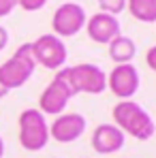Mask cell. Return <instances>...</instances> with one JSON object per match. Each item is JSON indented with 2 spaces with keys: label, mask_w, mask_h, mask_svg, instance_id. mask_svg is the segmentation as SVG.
<instances>
[{
  "label": "cell",
  "mask_w": 156,
  "mask_h": 158,
  "mask_svg": "<svg viewBox=\"0 0 156 158\" xmlns=\"http://www.w3.org/2000/svg\"><path fill=\"white\" fill-rule=\"evenodd\" d=\"M111 115H113V124L124 135H130L139 141H148L154 137L156 124L152 115L135 101H120L113 107Z\"/></svg>",
  "instance_id": "cell-1"
},
{
  "label": "cell",
  "mask_w": 156,
  "mask_h": 158,
  "mask_svg": "<svg viewBox=\"0 0 156 158\" xmlns=\"http://www.w3.org/2000/svg\"><path fill=\"white\" fill-rule=\"evenodd\" d=\"M58 75L66 81V85L77 96L81 92L86 94H101L107 88V75L96 64H75V66H62Z\"/></svg>",
  "instance_id": "cell-2"
},
{
  "label": "cell",
  "mask_w": 156,
  "mask_h": 158,
  "mask_svg": "<svg viewBox=\"0 0 156 158\" xmlns=\"http://www.w3.org/2000/svg\"><path fill=\"white\" fill-rule=\"evenodd\" d=\"M34 66H36V62L32 56V47H30V43H24L22 47L15 49V53L4 64H0V83L9 92L15 88H22L32 77Z\"/></svg>",
  "instance_id": "cell-3"
},
{
  "label": "cell",
  "mask_w": 156,
  "mask_h": 158,
  "mask_svg": "<svg viewBox=\"0 0 156 158\" xmlns=\"http://www.w3.org/2000/svg\"><path fill=\"white\" fill-rule=\"evenodd\" d=\"M49 141V124L39 109H26L19 113V143L28 152H39Z\"/></svg>",
  "instance_id": "cell-4"
},
{
  "label": "cell",
  "mask_w": 156,
  "mask_h": 158,
  "mask_svg": "<svg viewBox=\"0 0 156 158\" xmlns=\"http://www.w3.org/2000/svg\"><path fill=\"white\" fill-rule=\"evenodd\" d=\"M34 62L49 69V71H60L66 64V45L62 43L60 36L56 34H41L36 41L30 43Z\"/></svg>",
  "instance_id": "cell-5"
},
{
  "label": "cell",
  "mask_w": 156,
  "mask_h": 158,
  "mask_svg": "<svg viewBox=\"0 0 156 158\" xmlns=\"http://www.w3.org/2000/svg\"><path fill=\"white\" fill-rule=\"evenodd\" d=\"M88 22L86 17V11L83 6L77 4V2H64L56 9L52 17V28H53V34L56 36H75L79 30H83Z\"/></svg>",
  "instance_id": "cell-6"
},
{
  "label": "cell",
  "mask_w": 156,
  "mask_h": 158,
  "mask_svg": "<svg viewBox=\"0 0 156 158\" xmlns=\"http://www.w3.org/2000/svg\"><path fill=\"white\" fill-rule=\"evenodd\" d=\"M73 96L75 94L71 92L66 81L56 73V77L49 81V85L43 90V94L39 98V111L43 115H60V113H64V109Z\"/></svg>",
  "instance_id": "cell-7"
},
{
  "label": "cell",
  "mask_w": 156,
  "mask_h": 158,
  "mask_svg": "<svg viewBox=\"0 0 156 158\" xmlns=\"http://www.w3.org/2000/svg\"><path fill=\"white\" fill-rule=\"evenodd\" d=\"M139 71L133 64H116L107 77V88L120 101H130L139 90Z\"/></svg>",
  "instance_id": "cell-8"
},
{
  "label": "cell",
  "mask_w": 156,
  "mask_h": 158,
  "mask_svg": "<svg viewBox=\"0 0 156 158\" xmlns=\"http://www.w3.org/2000/svg\"><path fill=\"white\" fill-rule=\"evenodd\" d=\"M86 132V118L81 113H60L49 126V137L58 143H73Z\"/></svg>",
  "instance_id": "cell-9"
},
{
  "label": "cell",
  "mask_w": 156,
  "mask_h": 158,
  "mask_svg": "<svg viewBox=\"0 0 156 158\" xmlns=\"http://www.w3.org/2000/svg\"><path fill=\"white\" fill-rule=\"evenodd\" d=\"M86 32L90 36V41L101 43V45H109L118 34H120V22L116 15L109 13H96L86 22Z\"/></svg>",
  "instance_id": "cell-10"
},
{
  "label": "cell",
  "mask_w": 156,
  "mask_h": 158,
  "mask_svg": "<svg viewBox=\"0 0 156 158\" xmlns=\"http://www.w3.org/2000/svg\"><path fill=\"white\" fill-rule=\"evenodd\" d=\"M124 132L116 124H99L92 132V148L99 154H116L124 148Z\"/></svg>",
  "instance_id": "cell-11"
},
{
  "label": "cell",
  "mask_w": 156,
  "mask_h": 158,
  "mask_svg": "<svg viewBox=\"0 0 156 158\" xmlns=\"http://www.w3.org/2000/svg\"><path fill=\"white\" fill-rule=\"evenodd\" d=\"M137 53V45L130 36L124 34H118L111 43H109V58L116 62V64H130L133 58Z\"/></svg>",
  "instance_id": "cell-12"
},
{
  "label": "cell",
  "mask_w": 156,
  "mask_h": 158,
  "mask_svg": "<svg viewBox=\"0 0 156 158\" xmlns=\"http://www.w3.org/2000/svg\"><path fill=\"white\" fill-rule=\"evenodd\" d=\"M129 13L143 24H154L156 22V0H126Z\"/></svg>",
  "instance_id": "cell-13"
},
{
  "label": "cell",
  "mask_w": 156,
  "mask_h": 158,
  "mask_svg": "<svg viewBox=\"0 0 156 158\" xmlns=\"http://www.w3.org/2000/svg\"><path fill=\"white\" fill-rule=\"evenodd\" d=\"M101 6V13H109V15H118L124 11L126 0H96Z\"/></svg>",
  "instance_id": "cell-14"
},
{
  "label": "cell",
  "mask_w": 156,
  "mask_h": 158,
  "mask_svg": "<svg viewBox=\"0 0 156 158\" xmlns=\"http://www.w3.org/2000/svg\"><path fill=\"white\" fill-rule=\"evenodd\" d=\"M47 4V0H17V6H22L24 11H39Z\"/></svg>",
  "instance_id": "cell-15"
},
{
  "label": "cell",
  "mask_w": 156,
  "mask_h": 158,
  "mask_svg": "<svg viewBox=\"0 0 156 158\" xmlns=\"http://www.w3.org/2000/svg\"><path fill=\"white\" fill-rule=\"evenodd\" d=\"M17 6V0H0V17H6Z\"/></svg>",
  "instance_id": "cell-16"
},
{
  "label": "cell",
  "mask_w": 156,
  "mask_h": 158,
  "mask_svg": "<svg viewBox=\"0 0 156 158\" xmlns=\"http://www.w3.org/2000/svg\"><path fill=\"white\" fill-rule=\"evenodd\" d=\"M145 62H148V66L156 73V45L148 49V53H145Z\"/></svg>",
  "instance_id": "cell-17"
},
{
  "label": "cell",
  "mask_w": 156,
  "mask_h": 158,
  "mask_svg": "<svg viewBox=\"0 0 156 158\" xmlns=\"http://www.w3.org/2000/svg\"><path fill=\"white\" fill-rule=\"evenodd\" d=\"M6 43H9V32H6V28L0 26V52L6 47Z\"/></svg>",
  "instance_id": "cell-18"
},
{
  "label": "cell",
  "mask_w": 156,
  "mask_h": 158,
  "mask_svg": "<svg viewBox=\"0 0 156 158\" xmlns=\"http://www.w3.org/2000/svg\"><path fill=\"white\" fill-rule=\"evenodd\" d=\"M6 94H9V90H6V88H4V85H2V83H0V98H4V96H6Z\"/></svg>",
  "instance_id": "cell-19"
},
{
  "label": "cell",
  "mask_w": 156,
  "mask_h": 158,
  "mask_svg": "<svg viewBox=\"0 0 156 158\" xmlns=\"http://www.w3.org/2000/svg\"><path fill=\"white\" fill-rule=\"evenodd\" d=\"M4 156V141H2V137H0V158Z\"/></svg>",
  "instance_id": "cell-20"
}]
</instances>
